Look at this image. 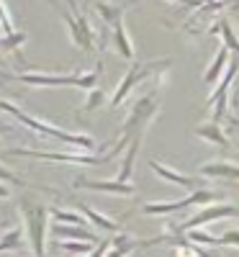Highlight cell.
<instances>
[{
    "instance_id": "6da1fadb",
    "label": "cell",
    "mask_w": 239,
    "mask_h": 257,
    "mask_svg": "<svg viewBox=\"0 0 239 257\" xmlns=\"http://www.w3.org/2000/svg\"><path fill=\"white\" fill-rule=\"evenodd\" d=\"M162 82H165V75L155 80V85H152V90L144 93L142 98L134 100L132 105V111H129L126 121L121 123L118 128V142L111 147L116 155H121L124 149H129V144L132 142H142L144 134H147V128L152 126V121L157 118L160 108H162Z\"/></svg>"
},
{
    "instance_id": "7a4b0ae2",
    "label": "cell",
    "mask_w": 239,
    "mask_h": 257,
    "mask_svg": "<svg viewBox=\"0 0 239 257\" xmlns=\"http://www.w3.org/2000/svg\"><path fill=\"white\" fill-rule=\"evenodd\" d=\"M0 111L11 113L18 123H24L26 128H31V132H36V134H41V137L59 139V142H64V144H72V147L82 149V152H93V149H95V139H93V137H88V134H72V132H64V128H59V126H52V123L41 121V118H36V116H29L26 111H21L18 105H16V103H11V100H0Z\"/></svg>"
},
{
    "instance_id": "3957f363",
    "label": "cell",
    "mask_w": 239,
    "mask_h": 257,
    "mask_svg": "<svg viewBox=\"0 0 239 257\" xmlns=\"http://www.w3.org/2000/svg\"><path fill=\"white\" fill-rule=\"evenodd\" d=\"M100 77V62L93 72H70V75H49V72H18L13 80L29 85V88H80L85 93L95 90Z\"/></svg>"
},
{
    "instance_id": "277c9868",
    "label": "cell",
    "mask_w": 239,
    "mask_h": 257,
    "mask_svg": "<svg viewBox=\"0 0 239 257\" xmlns=\"http://www.w3.org/2000/svg\"><path fill=\"white\" fill-rule=\"evenodd\" d=\"M172 67V59L170 57H160V59H149V62H137L132 70H129L126 75H124V80L118 82V88L113 90V95H111V103H108V108H118V105L134 93V88L137 85H142V82H147L149 77H162V75H167V70Z\"/></svg>"
},
{
    "instance_id": "5b68a950",
    "label": "cell",
    "mask_w": 239,
    "mask_h": 257,
    "mask_svg": "<svg viewBox=\"0 0 239 257\" xmlns=\"http://www.w3.org/2000/svg\"><path fill=\"white\" fill-rule=\"evenodd\" d=\"M21 216H24V229L29 237V247L34 257H47V231H49V208L41 203H31L26 198L18 201Z\"/></svg>"
},
{
    "instance_id": "8992f818",
    "label": "cell",
    "mask_w": 239,
    "mask_h": 257,
    "mask_svg": "<svg viewBox=\"0 0 239 257\" xmlns=\"http://www.w3.org/2000/svg\"><path fill=\"white\" fill-rule=\"evenodd\" d=\"M8 155L44 160V162H64V165H105L113 157H118L113 149L105 155H88V152H36V149H26V147H13V149H8Z\"/></svg>"
},
{
    "instance_id": "52a82bcc",
    "label": "cell",
    "mask_w": 239,
    "mask_h": 257,
    "mask_svg": "<svg viewBox=\"0 0 239 257\" xmlns=\"http://www.w3.org/2000/svg\"><path fill=\"white\" fill-rule=\"evenodd\" d=\"M47 3L54 8V13L64 21V26H67V34L72 39V44L82 52H93L95 49V34L90 29V21L85 16H75L67 6L62 3V0H47Z\"/></svg>"
},
{
    "instance_id": "ba28073f",
    "label": "cell",
    "mask_w": 239,
    "mask_h": 257,
    "mask_svg": "<svg viewBox=\"0 0 239 257\" xmlns=\"http://www.w3.org/2000/svg\"><path fill=\"white\" fill-rule=\"evenodd\" d=\"M216 198H219L216 190L198 188V190L188 193V196L180 198V201H152V203H144V213H149V216H170V213L185 211L188 206H213Z\"/></svg>"
},
{
    "instance_id": "9c48e42d",
    "label": "cell",
    "mask_w": 239,
    "mask_h": 257,
    "mask_svg": "<svg viewBox=\"0 0 239 257\" xmlns=\"http://www.w3.org/2000/svg\"><path fill=\"white\" fill-rule=\"evenodd\" d=\"M229 216H239V208L236 206H229V203H213V206H206L195 213L193 219L172 226L175 234H183V231H193V229H201L206 224H213V221H221V219H229Z\"/></svg>"
},
{
    "instance_id": "30bf717a",
    "label": "cell",
    "mask_w": 239,
    "mask_h": 257,
    "mask_svg": "<svg viewBox=\"0 0 239 257\" xmlns=\"http://www.w3.org/2000/svg\"><path fill=\"white\" fill-rule=\"evenodd\" d=\"M75 188L82 190H98V193H111V196H134V185L132 183H118L113 180H90V178H77L72 183Z\"/></svg>"
},
{
    "instance_id": "8fae6325",
    "label": "cell",
    "mask_w": 239,
    "mask_h": 257,
    "mask_svg": "<svg viewBox=\"0 0 239 257\" xmlns=\"http://www.w3.org/2000/svg\"><path fill=\"white\" fill-rule=\"evenodd\" d=\"M52 234L57 239H75V242H90V244H100L103 239L98 237V234L88 226H67V224H54L52 226Z\"/></svg>"
},
{
    "instance_id": "7c38bea8",
    "label": "cell",
    "mask_w": 239,
    "mask_h": 257,
    "mask_svg": "<svg viewBox=\"0 0 239 257\" xmlns=\"http://www.w3.org/2000/svg\"><path fill=\"white\" fill-rule=\"evenodd\" d=\"M111 44L124 59H129V62L134 59V41H132V36H129V29L124 24V18L111 26Z\"/></svg>"
},
{
    "instance_id": "4fadbf2b",
    "label": "cell",
    "mask_w": 239,
    "mask_h": 257,
    "mask_svg": "<svg viewBox=\"0 0 239 257\" xmlns=\"http://www.w3.org/2000/svg\"><path fill=\"white\" fill-rule=\"evenodd\" d=\"M195 137L213 144V147H221V149H229V137L226 132L221 128V123H216V121H206V123H198L195 126Z\"/></svg>"
},
{
    "instance_id": "5bb4252c",
    "label": "cell",
    "mask_w": 239,
    "mask_h": 257,
    "mask_svg": "<svg viewBox=\"0 0 239 257\" xmlns=\"http://www.w3.org/2000/svg\"><path fill=\"white\" fill-rule=\"evenodd\" d=\"M198 173L203 178H224V180H236L239 183V165L219 160V162H206L198 167Z\"/></svg>"
},
{
    "instance_id": "9a60e30c",
    "label": "cell",
    "mask_w": 239,
    "mask_h": 257,
    "mask_svg": "<svg viewBox=\"0 0 239 257\" xmlns=\"http://www.w3.org/2000/svg\"><path fill=\"white\" fill-rule=\"evenodd\" d=\"M149 167H152V173H155L157 178H162V180H167V183H172V185H180V188H188V190L195 188V180H193V178H188V175L178 173V170L162 165L160 160H149Z\"/></svg>"
},
{
    "instance_id": "2e32d148",
    "label": "cell",
    "mask_w": 239,
    "mask_h": 257,
    "mask_svg": "<svg viewBox=\"0 0 239 257\" xmlns=\"http://www.w3.org/2000/svg\"><path fill=\"white\" fill-rule=\"evenodd\" d=\"M226 67H229V49L221 44V47H219V52H216V57L211 59L206 75H203V82H206V85H216V82H221V77L226 75Z\"/></svg>"
},
{
    "instance_id": "e0dca14e",
    "label": "cell",
    "mask_w": 239,
    "mask_h": 257,
    "mask_svg": "<svg viewBox=\"0 0 239 257\" xmlns=\"http://www.w3.org/2000/svg\"><path fill=\"white\" fill-rule=\"evenodd\" d=\"M126 3H129V0H124V3H108V0H95V13L100 16L103 24L111 29L113 24H118V21L124 18Z\"/></svg>"
},
{
    "instance_id": "ac0fdd59",
    "label": "cell",
    "mask_w": 239,
    "mask_h": 257,
    "mask_svg": "<svg viewBox=\"0 0 239 257\" xmlns=\"http://www.w3.org/2000/svg\"><path fill=\"white\" fill-rule=\"evenodd\" d=\"M211 34H219L221 41H224V47H226L234 57H239V36H236V31H234V26H231L229 18H219V21H216L213 29H211Z\"/></svg>"
},
{
    "instance_id": "d6986e66",
    "label": "cell",
    "mask_w": 239,
    "mask_h": 257,
    "mask_svg": "<svg viewBox=\"0 0 239 257\" xmlns=\"http://www.w3.org/2000/svg\"><path fill=\"white\" fill-rule=\"evenodd\" d=\"M29 244V237H26V229H8L3 237H0V252H21V249H26Z\"/></svg>"
},
{
    "instance_id": "ffe728a7",
    "label": "cell",
    "mask_w": 239,
    "mask_h": 257,
    "mask_svg": "<svg viewBox=\"0 0 239 257\" xmlns=\"http://www.w3.org/2000/svg\"><path fill=\"white\" fill-rule=\"evenodd\" d=\"M80 211H82V216L88 219L93 226H98L100 231H121V224L118 221H113V219H108L105 213H100V211H95L93 206H88V203H82L80 206Z\"/></svg>"
},
{
    "instance_id": "44dd1931",
    "label": "cell",
    "mask_w": 239,
    "mask_h": 257,
    "mask_svg": "<svg viewBox=\"0 0 239 257\" xmlns=\"http://www.w3.org/2000/svg\"><path fill=\"white\" fill-rule=\"evenodd\" d=\"M137 247H142V242H139V239H132L129 234L118 231L116 237L111 239V249H108V254H105V257H129V252H134Z\"/></svg>"
},
{
    "instance_id": "7402d4cb",
    "label": "cell",
    "mask_w": 239,
    "mask_h": 257,
    "mask_svg": "<svg viewBox=\"0 0 239 257\" xmlns=\"http://www.w3.org/2000/svg\"><path fill=\"white\" fill-rule=\"evenodd\" d=\"M139 147H142V142H132V144H129L126 155H124V162H121V170H118V175H116L118 183H132L134 165H137V155H139Z\"/></svg>"
},
{
    "instance_id": "603a6c76",
    "label": "cell",
    "mask_w": 239,
    "mask_h": 257,
    "mask_svg": "<svg viewBox=\"0 0 239 257\" xmlns=\"http://www.w3.org/2000/svg\"><path fill=\"white\" fill-rule=\"evenodd\" d=\"M54 224H67V226H88V219L82 216L77 211H67V208H49Z\"/></svg>"
},
{
    "instance_id": "cb8c5ba5",
    "label": "cell",
    "mask_w": 239,
    "mask_h": 257,
    "mask_svg": "<svg viewBox=\"0 0 239 257\" xmlns=\"http://www.w3.org/2000/svg\"><path fill=\"white\" fill-rule=\"evenodd\" d=\"M105 100H108V98H105V90H98V88H95V90L88 93V98H85V103H82L80 111H82V113L98 111V108H103V105H105Z\"/></svg>"
},
{
    "instance_id": "d4e9b609",
    "label": "cell",
    "mask_w": 239,
    "mask_h": 257,
    "mask_svg": "<svg viewBox=\"0 0 239 257\" xmlns=\"http://www.w3.org/2000/svg\"><path fill=\"white\" fill-rule=\"evenodd\" d=\"M26 39H29V36H26L24 31H16V34H11V36H3V39H0V54L21 49V47L26 44Z\"/></svg>"
},
{
    "instance_id": "484cf974",
    "label": "cell",
    "mask_w": 239,
    "mask_h": 257,
    "mask_svg": "<svg viewBox=\"0 0 239 257\" xmlns=\"http://www.w3.org/2000/svg\"><path fill=\"white\" fill-rule=\"evenodd\" d=\"M57 247L67 249L72 254H90L95 249V244H90V242H75V239H57Z\"/></svg>"
},
{
    "instance_id": "4316f807",
    "label": "cell",
    "mask_w": 239,
    "mask_h": 257,
    "mask_svg": "<svg viewBox=\"0 0 239 257\" xmlns=\"http://www.w3.org/2000/svg\"><path fill=\"white\" fill-rule=\"evenodd\" d=\"M0 31H3L6 36L16 34V26H13V18H11V11L6 6V0H0Z\"/></svg>"
},
{
    "instance_id": "83f0119b",
    "label": "cell",
    "mask_w": 239,
    "mask_h": 257,
    "mask_svg": "<svg viewBox=\"0 0 239 257\" xmlns=\"http://www.w3.org/2000/svg\"><path fill=\"white\" fill-rule=\"evenodd\" d=\"M0 180H6V183H11V185H21V188H31V183H26L24 178H18L16 173L6 170L3 165H0Z\"/></svg>"
},
{
    "instance_id": "f1b7e54d",
    "label": "cell",
    "mask_w": 239,
    "mask_h": 257,
    "mask_svg": "<svg viewBox=\"0 0 239 257\" xmlns=\"http://www.w3.org/2000/svg\"><path fill=\"white\" fill-rule=\"evenodd\" d=\"M219 247H239V229H229L219 237Z\"/></svg>"
},
{
    "instance_id": "f546056e",
    "label": "cell",
    "mask_w": 239,
    "mask_h": 257,
    "mask_svg": "<svg viewBox=\"0 0 239 257\" xmlns=\"http://www.w3.org/2000/svg\"><path fill=\"white\" fill-rule=\"evenodd\" d=\"M175 257H198V254H195V244L183 239L180 244H175Z\"/></svg>"
},
{
    "instance_id": "4dcf8cb0",
    "label": "cell",
    "mask_w": 239,
    "mask_h": 257,
    "mask_svg": "<svg viewBox=\"0 0 239 257\" xmlns=\"http://www.w3.org/2000/svg\"><path fill=\"white\" fill-rule=\"evenodd\" d=\"M172 6H185V8H203L208 3H216V0H167Z\"/></svg>"
},
{
    "instance_id": "1f68e13d",
    "label": "cell",
    "mask_w": 239,
    "mask_h": 257,
    "mask_svg": "<svg viewBox=\"0 0 239 257\" xmlns=\"http://www.w3.org/2000/svg\"><path fill=\"white\" fill-rule=\"evenodd\" d=\"M108 249H111V242L103 239V242H100V244H98V247H95V249H93L88 257H105V254H108Z\"/></svg>"
},
{
    "instance_id": "d6a6232c",
    "label": "cell",
    "mask_w": 239,
    "mask_h": 257,
    "mask_svg": "<svg viewBox=\"0 0 239 257\" xmlns=\"http://www.w3.org/2000/svg\"><path fill=\"white\" fill-rule=\"evenodd\" d=\"M64 3H67V8H70V11H72L75 16H82V11L77 8V3H75V0H64Z\"/></svg>"
},
{
    "instance_id": "836d02e7",
    "label": "cell",
    "mask_w": 239,
    "mask_h": 257,
    "mask_svg": "<svg viewBox=\"0 0 239 257\" xmlns=\"http://www.w3.org/2000/svg\"><path fill=\"white\" fill-rule=\"evenodd\" d=\"M195 254H198V257H219V254H213V252H208L203 247H195Z\"/></svg>"
},
{
    "instance_id": "e575fe53",
    "label": "cell",
    "mask_w": 239,
    "mask_h": 257,
    "mask_svg": "<svg viewBox=\"0 0 239 257\" xmlns=\"http://www.w3.org/2000/svg\"><path fill=\"white\" fill-rule=\"evenodd\" d=\"M8 196H11V190H8L3 183H0V198H8Z\"/></svg>"
},
{
    "instance_id": "d590c367",
    "label": "cell",
    "mask_w": 239,
    "mask_h": 257,
    "mask_svg": "<svg viewBox=\"0 0 239 257\" xmlns=\"http://www.w3.org/2000/svg\"><path fill=\"white\" fill-rule=\"evenodd\" d=\"M0 77H3V80H13V75H8V72H0Z\"/></svg>"
},
{
    "instance_id": "8d00e7d4",
    "label": "cell",
    "mask_w": 239,
    "mask_h": 257,
    "mask_svg": "<svg viewBox=\"0 0 239 257\" xmlns=\"http://www.w3.org/2000/svg\"><path fill=\"white\" fill-rule=\"evenodd\" d=\"M234 126H239V121H234Z\"/></svg>"
}]
</instances>
